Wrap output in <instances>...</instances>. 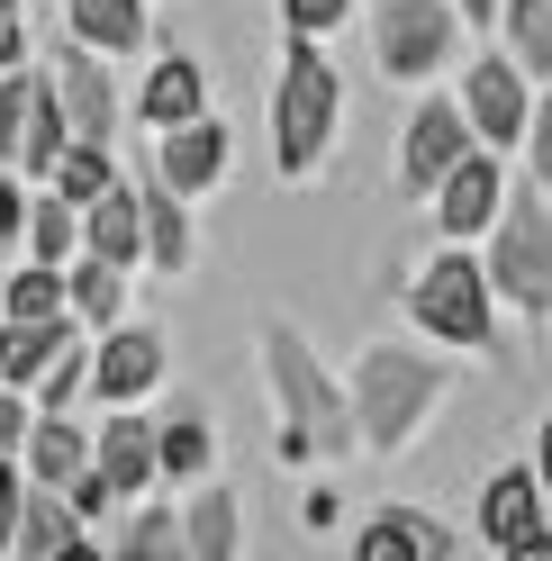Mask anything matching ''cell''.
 Returning <instances> with one entry per match:
<instances>
[{
    "mask_svg": "<svg viewBox=\"0 0 552 561\" xmlns=\"http://www.w3.org/2000/svg\"><path fill=\"white\" fill-rule=\"evenodd\" d=\"M516 136L534 146V182L552 191V91H543V100H526V127H516Z\"/></svg>",
    "mask_w": 552,
    "mask_h": 561,
    "instance_id": "30",
    "label": "cell"
},
{
    "mask_svg": "<svg viewBox=\"0 0 552 561\" xmlns=\"http://www.w3.org/2000/svg\"><path fill=\"white\" fill-rule=\"evenodd\" d=\"M46 182H55V199H91V191H110L118 182V163H110V146H100V136H64L55 146V163H46Z\"/></svg>",
    "mask_w": 552,
    "mask_h": 561,
    "instance_id": "21",
    "label": "cell"
},
{
    "mask_svg": "<svg viewBox=\"0 0 552 561\" xmlns=\"http://www.w3.org/2000/svg\"><path fill=\"white\" fill-rule=\"evenodd\" d=\"M136 254L163 263V272H182V263H191V218H182V191H172V182L136 191Z\"/></svg>",
    "mask_w": 552,
    "mask_h": 561,
    "instance_id": "15",
    "label": "cell"
},
{
    "mask_svg": "<svg viewBox=\"0 0 552 561\" xmlns=\"http://www.w3.org/2000/svg\"><path fill=\"white\" fill-rule=\"evenodd\" d=\"M10 543H19V552H82V543H91V525H82L73 507H55L46 489H27L19 516H10Z\"/></svg>",
    "mask_w": 552,
    "mask_h": 561,
    "instance_id": "19",
    "label": "cell"
},
{
    "mask_svg": "<svg viewBox=\"0 0 552 561\" xmlns=\"http://www.w3.org/2000/svg\"><path fill=\"white\" fill-rule=\"evenodd\" d=\"M82 462H91L82 426H73V416H55V408H46V426L27 435V480H37V489H64V480H73Z\"/></svg>",
    "mask_w": 552,
    "mask_h": 561,
    "instance_id": "22",
    "label": "cell"
},
{
    "mask_svg": "<svg viewBox=\"0 0 552 561\" xmlns=\"http://www.w3.org/2000/svg\"><path fill=\"white\" fill-rule=\"evenodd\" d=\"M182 552L191 561H227L235 552V499H227V489H199V507L182 525Z\"/></svg>",
    "mask_w": 552,
    "mask_h": 561,
    "instance_id": "23",
    "label": "cell"
},
{
    "mask_svg": "<svg viewBox=\"0 0 552 561\" xmlns=\"http://www.w3.org/2000/svg\"><path fill=\"white\" fill-rule=\"evenodd\" d=\"M462 127L471 146H516V127H526V73H516V55H480L462 73Z\"/></svg>",
    "mask_w": 552,
    "mask_h": 561,
    "instance_id": "8",
    "label": "cell"
},
{
    "mask_svg": "<svg viewBox=\"0 0 552 561\" xmlns=\"http://www.w3.org/2000/svg\"><path fill=\"white\" fill-rule=\"evenodd\" d=\"M435 399H444V363L407 354V344H371V354L354 363V390H344V408H354V444L399 453Z\"/></svg>",
    "mask_w": 552,
    "mask_h": 561,
    "instance_id": "1",
    "label": "cell"
},
{
    "mask_svg": "<svg viewBox=\"0 0 552 561\" xmlns=\"http://www.w3.org/2000/svg\"><path fill=\"white\" fill-rule=\"evenodd\" d=\"M73 335H82V327L64 318V308H55V318H10V335H0V380H10V390H27V380H37Z\"/></svg>",
    "mask_w": 552,
    "mask_h": 561,
    "instance_id": "16",
    "label": "cell"
},
{
    "mask_svg": "<svg viewBox=\"0 0 552 561\" xmlns=\"http://www.w3.org/2000/svg\"><path fill=\"white\" fill-rule=\"evenodd\" d=\"M163 380V335L154 327H110L91 344V363H82V390H100L110 408H127V399H146Z\"/></svg>",
    "mask_w": 552,
    "mask_h": 561,
    "instance_id": "10",
    "label": "cell"
},
{
    "mask_svg": "<svg viewBox=\"0 0 552 561\" xmlns=\"http://www.w3.org/2000/svg\"><path fill=\"white\" fill-rule=\"evenodd\" d=\"M281 10H290V27H299V37H326V27L354 10V0H281Z\"/></svg>",
    "mask_w": 552,
    "mask_h": 561,
    "instance_id": "31",
    "label": "cell"
},
{
    "mask_svg": "<svg viewBox=\"0 0 552 561\" xmlns=\"http://www.w3.org/2000/svg\"><path fill=\"white\" fill-rule=\"evenodd\" d=\"M453 10H462L471 27H490V19H498V0H453Z\"/></svg>",
    "mask_w": 552,
    "mask_h": 561,
    "instance_id": "37",
    "label": "cell"
},
{
    "mask_svg": "<svg viewBox=\"0 0 552 561\" xmlns=\"http://www.w3.org/2000/svg\"><path fill=\"white\" fill-rule=\"evenodd\" d=\"M19 444H27V390L0 380V453H19Z\"/></svg>",
    "mask_w": 552,
    "mask_h": 561,
    "instance_id": "32",
    "label": "cell"
},
{
    "mask_svg": "<svg viewBox=\"0 0 552 561\" xmlns=\"http://www.w3.org/2000/svg\"><path fill=\"white\" fill-rule=\"evenodd\" d=\"M19 236H27V263H64L73 254V199H37Z\"/></svg>",
    "mask_w": 552,
    "mask_h": 561,
    "instance_id": "27",
    "label": "cell"
},
{
    "mask_svg": "<svg viewBox=\"0 0 552 561\" xmlns=\"http://www.w3.org/2000/svg\"><path fill=\"white\" fill-rule=\"evenodd\" d=\"M55 110H64V136H100L110 146V127H118V91H110V55H91V46H73V55H55Z\"/></svg>",
    "mask_w": 552,
    "mask_h": 561,
    "instance_id": "12",
    "label": "cell"
},
{
    "mask_svg": "<svg viewBox=\"0 0 552 561\" xmlns=\"http://www.w3.org/2000/svg\"><path fill=\"white\" fill-rule=\"evenodd\" d=\"M371 46H381V73H390V82H426V73L453 64L462 19H453V0H381Z\"/></svg>",
    "mask_w": 552,
    "mask_h": 561,
    "instance_id": "6",
    "label": "cell"
},
{
    "mask_svg": "<svg viewBox=\"0 0 552 561\" xmlns=\"http://www.w3.org/2000/svg\"><path fill=\"white\" fill-rule=\"evenodd\" d=\"M64 146V110H55V82L46 73H0V163L10 172H46Z\"/></svg>",
    "mask_w": 552,
    "mask_h": 561,
    "instance_id": "7",
    "label": "cell"
},
{
    "mask_svg": "<svg viewBox=\"0 0 552 561\" xmlns=\"http://www.w3.org/2000/svg\"><path fill=\"white\" fill-rule=\"evenodd\" d=\"M19 227H27V199H19L10 172H0V244H19Z\"/></svg>",
    "mask_w": 552,
    "mask_h": 561,
    "instance_id": "34",
    "label": "cell"
},
{
    "mask_svg": "<svg viewBox=\"0 0 552 561\" xmlns=\"http://www.w3.org/2000/svg\"><path fill=\"white\" fill-rule=\"evenodd\" d=\"M498 19H507V37H516V55H526L534 73L552 82V0H498Z\"/></svg>",
    "mask_w": 552,
    "mask_h": 561,
    "instance_id": "26",
    "label": "cell"
},
{
    "mask_svg": "<svg viewBox=\"0 0 552 561\" xmlns=\"http://www.w3.org/2000/svg\"><path fill=\"white\" fill-rule=\"evenodd\" d=\"M335 110H344L335 64L318 55V37H299V27H290L281 100H272V154H281V172H290V182H299V172H318V154L335 146Z\"/></svg>",
    "mask_w": 552,
    "mask_h": 561,
    "instance_id": "2",
    "label": "cell"
},
{
    "mask_svg": "<svg viewBox=\"0 0 552 561\" xmlns=\"http://www.w3.org/2000/svg\"><path fill=\"white\" fill-rule=\"evenodd\" d=\"M363 561H453V535H444L435 516H371L354 535Z\"/></svg>",
    "mask_w": 552,
    "mask_h": 561,
    "instance_id": "17",
    "label": "cell"
},
{
    "mask_svg": "<svg viewBox=\"0 0 552 561\" xmlns=\"http://www.w3.org/2000/svg\"><path fill=\"white\" fill-rule=\"evenodd\" d=\"M136 37H146V0H73V46L127 55Z\"/></svg>",
    "mask_w": 552,
    "mask_h": 561,
    "instance_id": "20",
    "label": "cell"
},
{
    "mask_svg": "<svg viewBox=\"0 0 552 561\" xmlns=\"http://www.w3.org/2000/svg\"><path fill=\"white\" fill-rule=\"evenodd\" d=\"M64 299H73V318L110 327V318H118V263H100V254H91V263H82L73 280H64Z\"/></svg>",
    "mask_w": 552,
    "mask_h": 561,
    "instance_id": "28",
    "label": "cell"
},
{
    "mask_svg": "<svg viewBox=\"0 0 552 561\" xmlns=\"http://www.w3.org/2000/svg\"><path fill=\"white\" fill-rule=\"evenodd\" d=\"M10 516H19V480H10V453H0V552H10Z\"/></svg>",
    "mask_w": 552,
    "mask_h": 561,
    "instance_id": "35",
    "label": "cell"
},
{
    "mask_svg": "<svg viewBox=\"0 0 552 561\" xmlns=\"http://www.w3.org/2000/svg\"><path fill=\"white\" fill-rule=\"evenodd\" d=\"M0 308H10V318H55V308H64V272L55 263L0 272Z\"/></svg>",
    "mask_w": 552,
    "mask_h": 561,
    "instance_id": "25",
    "label": "cell"
},
{
    "mask_svg": "<svg viewBox=\"0 0 552 561\" xmlns=\"http://www.w3.org/2000/svg\"><path fill=\"white\" fill-rule=\"evenodd\" d=\"M27 55V19H19V0H0V73Z\"/></svg>",
    "mask_w": 552,
    "mask_h": 561,
    "instance_id": "33",
    "label": "cell"
},
{
    "mask_svg": "<svg viewBox=\"0 0 552 561\" xmlns=\"http://www.w3.org/2000/svg\"><path fill=\"white\" fill-rule=\"evenodd\" d=\"M498 244H490V290H507L516 308H534V318H552V208L534 199V191H498Z\"/></svg>",
    "mask_w": 552,
    "mask_h": 561,
    "instance_id": "4",
    "label": "cell"
},
{
    "mask_svg": "<svg viewBox=\"0 0 552 561\" xmlns=\"http://www.w3.org/2000/svg\"><path fill=\"white\" fill-rule=\"evenodd\" d=\"M154 471H172V480L209 471V426H199V408H182L172 426H154Z\"/></svg>",
    "mask_w": 552,
    "mask_h": 561,
    "instance_id": "24",
    "label": "cell"
},
{
    "mask_svg": "<svg viewBox=\"0 0 552 561\" xmlns=\"http://www.w3.org/2000/svg\"><path fill=\"white\" fill-rule=\"evenodd\" d=\"M407 308H417V327L444 335V344H490V272H480L462 244H444L435 263H417V290H407Z\"/></svg>",
    "mask_w": 552,
    "mask_h": 561,
    "instance_id": "5",
    "label": "cell"
},
{
    "mask_svg": "<svg viewBox=\"0 0 552 561\" xmlns=\"http://www.w3.org/2000/svg\"><path fill=\"white\" fill-rule=\"evenodd\" d=\"M534 489L552 499V426H543V444H534Z\"/></svg>",
    "mask_w": 552,
    "mask_h": 561,
    "instance_id": "36",
    "label": "cell"
},
{
    "mask_svg": "<svg viewBox=\"0 0 552 561\" xmlns=\"http://www.w3.org/2000/svg\"><path fill=\"white\" fill-rule=\"evenodd\" d=\"M498 191H507V182H498V146H462L453 163L435 172V227L453 236V244L480 236V227L498 218Z\"/></svg>",
    "mask_w": 552,
    "mask_h": 561,
    "instance_id": "9",
    "label": "cell"
},
{
    "mask_svg": "<svg viewBox=\"0 0 552 561\" xmlns=\"http://www.w3.org/2000/svg\"><path fill=\"white\" fill-rule=\"evenodd\" d=\"M462 146H471L462 110H453V100H426V110L407 118V163H399V172H407V191H435V172L453 163Z\"/></svg>",
    "mask_w": 552,
    "mask_h": 561,
    "instance_id": "14",
    "label": "cell"
},
{
    "mask_svg": "<svg viewBox=\"0 0 552 561\" xmlns=\"http://www.w3.org/2000/svg\"><path fill=\"white\" fill-rule=\"evenodd\" d=\"M118 552H136V561H146V552H182V525H172L163 507H146V516L118 535Z\"/></svg>",
    "mask_w": 552,
    "mask_h": 561,
    "instance_id": "29",
    "label": "cell"
},
{
    "mask_svg": "<svg viewBox=\"0 0 552 561\" xmlns=\"http://www.w3.org/2000/svg\"><path fill=\"white\" fill-rule=\"evenodd\" d=\"M136 110H146V127H172V118H191V110H209V82H199V64L191 55H163L146 91H136Z\"/></svg>",
    "mask_w": 552,
    "mask_h": 561,
    "instance_id": "18",
    "label": "cell"
},
{
    "mask_svg": "<svg viewBox=\"0 0 552 561\" xmlns=\"http://www.w3.org/2000/svg\"><path fill=\"white\" fill-rule=\"evenodd\" d=\"M154 172H163V182L172 191H209L218 182V172H227V127L209 118V110H191V118H172L163 127V146H154Z\"/></svg>",
    "mask_w": 552,
    "mask_h": 561,
    "instance_id": "13",
    "label": "cell"
},
{
    "mask_svg": "<svg viewBox=\"0 0 552 561\" xmlns=\"http://www.w3.org/2000/svg\"><path fill=\"white\" fill-rule=\"evenodd\" d=\"M263 371H272V390H281L290 453H344L354 444V408H344V390L318 371V354L299 344V327H281V318L263 327Z\"/></svg>",
    "mask_w": 552,
    "mask_h": 561,
    "instance_id": "3",
    "label": "cell"
},
{
    "mask_svg": "<svg viewBox=\"0 0 552 561\" xmlns=\"http://www.w3.org/2000/svg\"><path fill=\"white\" fill-rule=\"evenodd\" d=\"M480 535L498 552H526V561H552V525H543V489L534 471H498L480 489Z\"/></svg>",
    "mask_w": 552,
    "mask_h": 561,
    "instance_id": "11",
    "label": "cell"
}]
</instances>
